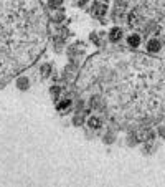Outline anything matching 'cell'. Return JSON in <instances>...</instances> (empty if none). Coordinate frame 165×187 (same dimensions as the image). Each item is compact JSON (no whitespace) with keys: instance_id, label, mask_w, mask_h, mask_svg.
Masks as SVG:
<instances>
[{"instance_id":"cell-2","label":"cell","mask_w":165,"mask_h":187,"mask_svg":"<svg viewBox=\"0 0 165 187\" xmlns=\"http://www.w3.org/2000/svg\"><path fill=\"white\" fill-rule=\"evenodd\" d=\"M121 35H122L121 28H114V30L111 32V40H114V42H116V40H119V38H121Z\"/></svg>"},{"instance_id":"cell-3","label":"cell","mask_w":165,"mask_h":187,"mask_svg":"<svg viewBox=\"0 0 165 187\" xmlns=\"http://www.w3.org/2000/svg\"><path fill=\"white\" fill-rule=\"evenodd\" d=\"M88 124H89L91 128H99V126H101V121H99V119H97V118H91Z\"/></svg>"},{"instance_id":"cell-1","label":"cell","mask_w":165,"mask_h":187,"mask_svg":"<svg viewBox=\"0 0 165 187\" xmlns=\"http://www.w3.org/2000/svg\"><path fill=\"white\" fill-rule=\"evenodd\" d=\"M127 42H129L130 47H139V43H140V36L134 33V35H130L129 38H127Z\"/></svg>"},{"instance_id":"cell-5","label":"cell","mask_w":165,"mask_h":187,"mask_svg":"<svg viewBox=\"0 0 165 187\" xmlns=\"http://www.w3.org/2000/svg\"><path fill=\"white\" fill-rule=\"evenodd\" d=\"M158 48H160V45H158V43H155V40H150V43H149V50L157 51Z\"/></svg>"},{"instance_id":"cell-4","label":"cell","mask_w":165,"mask_h":187,"mask_svg":"<svg viewBox=\"0 0 165 187\" xmlns=\"http://www.w3.org/2000/svg\"><path fill=\"white\" fill-rule=\"evenodd\" d=\"M68 106H71V101L69 99H65V101H61V103H58V109H66Z\"/></svg>"}]
</instances>
